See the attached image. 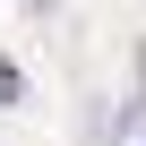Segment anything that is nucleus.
<instances>
[{
	"label": "nucleus",
	"instance_id": "nucleus-1",
	"mask_svg": "<svg viewBox=\"0 0 146 146\" xmlns=\"http://www.w3.org/2000/svg\"><path fill=\"white\" fill-rule=\"evenodd\" d=\"M0 103H26V78H17V60L0 52Z\"/></svg>",
	"mask_w": 146,
	"mask_h": 146
}]
</instances>
